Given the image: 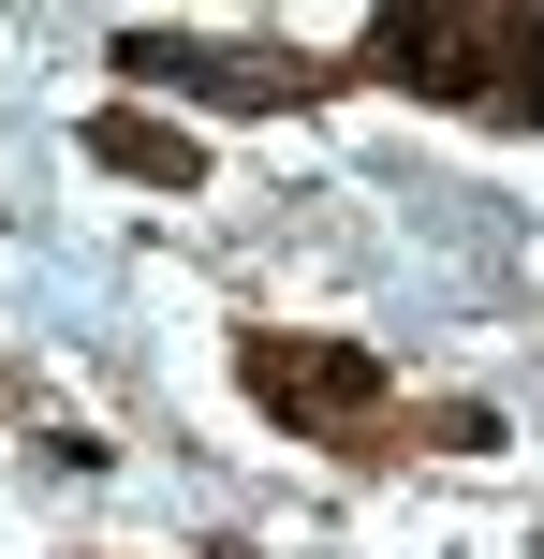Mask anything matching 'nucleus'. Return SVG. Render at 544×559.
<instances>
[{
	"instance_id": "nucleus-1",
	"label": "nucleus",
	"mask_w": 544,
	"mask_h": 559,
	"mask_svg": "<svg viewBox=\"0 0 544 559\" xmlns=\"http://www.w3.org/2000/svg\"><path fill=\"white\" fill-rule=\"evenodd\" d=\"M235 383H251L265 427H294V442L339 456V472H398V456H427V442H486L471 397H398L383 354L310 338V324H235Z\"/></svg>"
},
{
	"instance_id": "nucleus-4",
	"label": "nucleus",
	"mask_w": 544,
	"mask_h": 559,
	"mask_svg": "<svg viewBox=\"0 0 544 559\" xmlns=\"http://www.w3.org/2000/svg\"><path fill=\"white\" fill-rule=\"evenodd\" d=\"M88 163H118V177H147V192H192V177H206V133H162V118H133V104H104V118H88Z\"/></svg>"
},
{
	"instance_id": "nucleus-3",
	"label": "nucleus",
	"mask_w": 544,
	"mask_h": 559,
	"mask_svg": "<svg viewBox=\"0 0 544 559\" xmlns=\"http://www.w3.org/2000/svg\"><path fill=\"white\" fill-rule=\"evenodd\" d=\"M118 74H133V88H192V104H221V118H280V104H324V88H353V59L206 45V29H118Z\"/></svg>"
},
{
	"instance_id": "nucleus-2",
	"label": "nucleus",
	"mask_w": 544,
	"mask_h": 559,
	"mask_svg": "<svg viewBox=\"0 0 544 559\" xmlns=\"http://www.w3.org/2000/svg\"><path fill=\"white\" fill-rule=\"evenodd\" d=\"M339 59L353 88L442 104L471 133H544V0H368Z\"/></svg>"
}]
</instances>
